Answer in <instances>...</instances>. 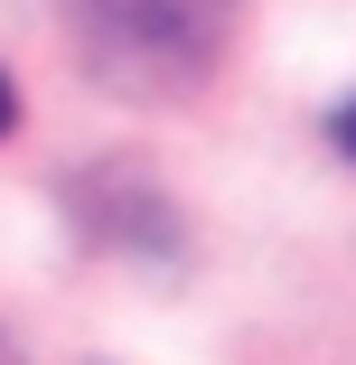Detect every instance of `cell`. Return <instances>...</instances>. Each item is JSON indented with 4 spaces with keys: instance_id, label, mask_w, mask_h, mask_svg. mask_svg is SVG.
<instances>
[{
    "instance_id": "obj_3",
    "label": "cell",
    "mask_w": 356,
    "mask_h": 365,
    "mask_svg": "<svg viewBox=\"0 0 356 365\" xmlns=\"http://www.w3.org/2000/svg\"><path fill=\"white\" fill-rule=\"evenodd\" d=\"M0 131H19V85L0 76Z\"/></svg>"
},
{
    "instance_id": "obj_4",
    "label": "cell",
    "mask_w": 356,
    "mask_h": 365,
    "mask_svg": "<svg viewBox=\"0 0 356 365\" xmlns=\"http://www.w3.org/2000/svg\"><path fill=\"white\" fill-rule=\"evenodd\" d=\"M0 365H29V356H19V346H10V337H0Z\"/></svg>"
},
{
    "instance_id": "obj_1",
    "label": "cell",
    "mask_w": 356,
    "mask_h": 365,
    "mask_svg": "<svg viewBox=\"0 0 356 365\" xmlns=\"http://www.w3.org/2000/svg\"><path fill=\"white\" fill-rule=\"evenodd\" d=\"M235 0H85V66L131 103H178L216 76Z\"/></svg>"
},
{
    "instance_id": "obj_2",
    "label": "cell",
    "mask_w": 356,
    "mask_h": 365,
    "mask_svg": "<svg viewBox=\"0 0 356 365\" xmlns=\"http://www.w3.org/2000/svg\"><path fill=\"white\" fill-rule=\"evenodd\" d=\"M328 140H337V150H347V160H356V94H347V103H337V113H328Z\"/></svg>"
}]
</instances>
